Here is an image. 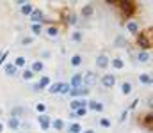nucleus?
<instances>
[{"label": "nucleus", "instance_id": "1", "mask_svg": "<svg viewBox=\"0 0 153 133\" xmlns=\"http://www.w3.org/2000/svg\"><path fill=\"white\" fill-rule=\"evenodd\" d=\"M70 89H71V87H70V84H53L48 91H50V92H53V94H55V92L68 94V92H70Z\"/></svg>", "mask_w": 153, "mask_h": 133}, {"label": "nucleus", "instance_id": "2", "mask_svg": "<svg viewBox=\"0 0 153 133\" xmlns=\"http://www.w3.org/2000/svg\"><path fill=\"white\" fill-rule=\"evenodd\" d=\"M137 43H139L141 48H150L152 46V32H148V37H146V34H141Z\"/></svg>", "mask_w": 153, "mask_h": 133}, {"label": "nucleus", "instance_id": "3", "mask_svg": "<svg viewBox=\"0 0 153 133\" xmlns=\"http://www.w3.org/2000/svg\"><path fill=\"white\" fill-rule=\"evenodd\" d=\"M118 5H119V9L123 11L125 16H132V12H134V4L132 2H119Z\"/></svg>", "mask_w": 153, "mask_h": 133}, {"label": "nucleus", "instance_id": "4", "mask_svg": "<svg viewBox=\"0 0 153 133\" xmlns=\"http://www.w3.org/2000/svg\"><path fill=\"white\" fill-rule=\"evenodd\" d=\"M94 82H96V75L94 73H91V71H87L86 73V76H84V87H93L94 85Z\"/></svg>", "mask_w": 153, "mask_h": 133}, {"label": "nucleus", "instance_id": "5", "mask_svg": "<svg viewBox=\"0 0 153 133\" xmlns=\"http://www.w3.org/2000/svg\"><path fill=\"white\" fill-rule=\"evenodd\" d=\"M30 20H32L34 23H39V21H43L45 18H43V12H41L39 9H32V12H30Z\"/></svg>", "mask_w": 153, "mask_h": 133}, {"label": "nucleus", "instance_id": "6", "mask_svg": "<svg viewBox=\"0 0 153 133\" xmlns=\"http://www.w3.org/2000/svg\"><path fill=\"white\" fill-rule=\"evenodd\" d=\"M80 82H82V75H80V73H75V75L71 76V82H70V87H73V89H77V87H80Z\"/></svg>", "mask_w": 153, "mask_h": 133}, {"label": "nucleus", "instance_id": "7", "mask_svg": "<svg viewBox=\"0 0 153 133\" xmlns=\"http://www.w3.org/2000/svg\"><path fill=\"white\" fill-rule=\"evenodd\" d=\"M48 85H50V78H48V76H43V78L34 85V89H36V91H41V89H45V87H48Z\"/></svg>", "mask_w": 153, "mask_h": 133}, {"label": "nucleus", "instance_id": "8", "mask_svg": "<svg viewBox=\"0 0 153 133\" xmlns=\"http://www.w3.org/2000/svg\"><path fill=\"white\" fill-rule=\"evenodd\" d=\"M96 66L105 69V68L109 66V59H107V55H98V57H96Z\"/></svg>", "mask_w": 153, "mask_h": 133}, {"label": "nucleus", "instance_id": "9", "mask_svg": "<svg viewBox=\"0 0 153 133\" xmlns=\"http://www.w3.org/2000/svg\"><path fill=\"white\" fill-rule=\"evenodd\" d=\"M89 92V89L87 87H77V89H70V94L71 96H84V94H87Z\"/></svg>", "mask_w": 153, "mask_h": 133}, {"label": "nucleus", "instance_id": "10", "mask_svg": "<svg viewBox=\"0 0 153 133\" xmlns=\"http://www.w3.org/2000/svg\"><path fill=\"white\" fill-rule=\"evenodd\" d=\"M37 119H39V124H41L43 130H48V128H50L52 123H50V117H48V116H39Z\"/></svg>", "mask_w": 153, "mask_h": 133}, {"label": "nucleus", "instance_id": "11", "mask_svg": "<svg viewBox=\"0 0 153 133\" xmlns=\"http://www.w3.org/2000/svg\"><path fill=\"white\" fill-rule=\"evenodd\" d=\"M114 82H116V78H114L112 75H105V76H103V80H102L103 87H112V85H114Z\"/></svg>", "mask_w": 153, "mask_h": 133}, {"label": "nucleus", "instance_id": "12", "mask_svg": "<svg viewBox=\"0 0 153 133\" xmlns=\"http://www.w3.org/2000/svg\"><path fill=\"white\" fill-rule=\"evenodd\" d=\"M70 105H71V108H73V110H78V108H86V101H78V100H73V101H71Z\"/></svg>", "mask_w": 153, "mask_h": 133}, {"label": "nucleus", "instance_id": "13", "mask_svg": "<svg viewBox=\"0 0 153 133\" xmlns=\"http://www.w3.org/2000/svg\"><path fill=\"white\" fill-rule=\"evenodd\" d=\"M89 108L91 110H96V112H102L103 110V105L98 103V101H89Z\"/></svg>", "mask_w": 153, "mask_h": 133}, {"label": "nucleus", "instance_id": "14", "mask_svg": "<svg viewBox=\"0 0 153 133\" xmlns=\"http://www.w3.org/2000/svg\"><path fill=\"white\" fill-rule=\"evenodd\" d=\"M5 73H7L9 76H14V75L18 73V69L14 68V64H7V66H5Z\"/></svg>", "mask_w": 153, "mask_h": 133}, {"label": "nucleus", "instance_id": "15", "mask_svg": "<svg viewBox=\"0 0 153 133\" xmlns=\"http://www.w3.org/2000/svg\"><path fill=\"white\" fill-rule=\"evenodd\" d=\"M18 126H20V121H18L16 117H11V119H9V128H11V130H18Z\"/></svg>", "mask_w": 153, "mask_h": 133}, {"label": "nucleus", "instance_id": "16", "mask_svg": "<svg viewBox=\"0 0 153 133\" xmlns=\"http://www.w3.org/2000/svg\"><path fill=\"white\" fill-rule=\"evenodd\" d=\"M30 71H32V73L43 71V62H39V60H37V62H34V64H32V69H30Z\"/></svg>", "mask_w": 153, "mask_h": 133}, {"label": "nucleus", "instance_id": "17", "mask_svg": "<svg viewBox=\"0 0 153 133\" xmlns=\"http://www.w3.org/2000/svg\"><path fill=\"white\" fill-rule=\"evenodd\" d=\"M52 126H53V130H62L64 128V123H62V119H55L52 123Z\"/></svg>", "mask_w": 153, "mask_h": 133}, {"label": "nucleus", "instance_id": "18", "mask_svg": "<svg viewBox=\"0 0 153 133\" xmlns=\"http://www.w3.org/2000/svg\"><path fill=\"white\" fill-rule=\"evenodd\" d=\"M11 114H12V117H16V119H18V117H20V116L23 114V108H21V107H14Z\"/></svg>", "mask_w": 153, "mask_h": 133}, {"label": "nucleus", "instance_id": "19", "mask_svg": "<svg viewBox=\"0 0 153 133\" xmlns=\"http://www.w3.org/2000/svg\"><path fill=\"white\" fill-rule=\"evenodd\" d=\"M21 12H23V14H30V12H32V5H30V4H23V5H21Z\"/></svg>", "mask_w": 153, "mask_h": 133}, {"label": "nucleus", "instance_id": "20", "mask_svg": "<svg viewBox=\"0 0 153 133\" xmlns=\"http://www.w3.org/2000/svg\"><path fill=\"white\" fill-rule=\"evenodd\" d=\"M82 14H84V16H91V14H93V7H91V5H84V7H82Z\"/></svg>", "mask_w": 153, "mask_h": 133}, {"label": "nucleus", "instance_id": "21", "mask_svg": "<svg viewBox=\"0 0 153 133\" xmlns=\"http://www.w3.org/2000/svg\"><path fill=\"white\" fill-rule=\"evenodd\" d=\"M139 60H141V62H148V60H150V53H148V52H141V53H139Z\"/></svg>", "mask_w": 153, "mask_h": 133}, {"label": "nucleus", "instance_id": "22", "mask_svg": "<svg viewBox=\"0 0 153 133\" xmlns=\"http://www.w3.org/2000/svg\"><path fill=\"white\" fill-rule=\"evenodd\" d=\"M139 80H141L143 84H146V85H150V84H152V76H150V75H141V76H139Z\"/></svg>", "mask_w": 153, "mask_h": 133}, {"label": "nucleus", "instance_id": "23", "mask_svg": "<svg viewBox=\"0 0 153 133\" xmlns=\"http://www.w3.org/2000/svg\"><path fill=\"white\" fill-rule=\"evenodd\" d=\"M121 91H123V94H130V91H132V85H130L128 82H125V84L121 85Z\"/></svg>", "mask_w": 153, "mask_h": 133}, {"label": "nucleus", "instance_id": "24", "mask_svg": "<svg viewBox=\"0 0 153 133\" xmlns=\"http://www.w3.org/2000/svg\"><path fill=\"white\" fill-rule=\"evenodd\" d=\"M80 62H82V57H80V55L71 57V66H80Z\"/></svg>", "mask_w": 153, "mask_h": 133}, {"label": "nucleus", "instance_id": "25", "mask_svg": "<svg viewBox=\"0 0 153 133\" xmlns=\"http://www.w3.org/2000/svg\"><path fill=\"white\" fill-rule=\"evenodd\" d=\"M23 66H25V59L23 57H18L16 62H14V68H23Z\"/></svg>", "mask_w": 153, "mask_h": 133}, {"label": "nucleus", "instance_id": "26", "mask_svg": "<svg viewBox=\"0 0 153 133\" xmlns=\"http://www.w3.org/2000/svg\"><path fill=\"white\" fill-rule=\"evenodd\" d=\"M112 66H114L116 69H121V68H123V60H121V59H114V60H112Z\"/></svg>", "mask_w": 153, "mask_h": 133}, {"label": "nucleus", "instance_id": "27", "mask_svg": "<svg viewBox=\"0 0 153 133\" xmlns=\"http://www.w3.org/2000/svg\"><path fill=\"white\" fill-rule=\"evenodd\" d=\"M127 28H128L130 32H137V23H135V21H130V23L127 25Z\"/></svg>", "mask_w": 153, "mask_h": 133}, {"label": "nucleus", "instance_id": "28", "mask_svg": "<svg viewBox=\"0 0 153 133\" xmlns=\"http://www.w3.org/2000/svg\"><path fill=\"white\" fill-rule=\"evenodd\" d=\"M32 32L37 36V34H41V25L39 23H32Z\"/></svg>", "mask_w": 153, "mask_h": 133}, {"label": "nucleus", "instance_id": "29", "mask_svg": "<svg viewBox=\"0 0 153 133\" xmlns=\"http://www.w3.org/2000/svg\"><path fill=\"white\" fill-rule=\"evenodd\" d=\"M80 130H82L80 124H71L70 126V133H80Z\"/></svg>", "mask_w": 153, "mask_h": 133}, {"label": "nucleus", "instance_id": "30", "mask_svg": "<svg viewBox=\"0 0 153 133\" xmlns=\"http://www.w3.org/2000/svg\"><path fill=\"white\" fill-rule=\"evenodd\" d=\"M84 117L86 116V108H78V110H75V114H73V117Z\"/></svg>", "mask_w": 153, "mask_h": 133}, {"label": "nucleus", "instance_id": "31", "mask_svg": "<svg viewBox=\"0 0 153 133\" xmlns=\"http://www.w3.org/2000/svg\"><path fill=\"white\" fill-rule=\"evenodd\" d=\"M32 76H34V73H32L30 69H27V71H23V78H25V80H30Z\"/></svg>", "mask_w": 153, "mask_h": 133}, {"label": "nucleus", "instance_id": "32", "mask_svg": "<svg viewBox=\"0 0 153 133\" xmlns=\"http://www.w3.org/2000/svg\"><path fill=\"white\" fill-rule=\"evenodd\" d=\"M46 32H48L50 36H57V32H59V30H57L55 27H48V28H46Z\"/></svg>", "mask_w": 153, "mask_h": 133}, {"label": "nucleus", "instance_id": "33", "mask_svg": "<svg viewBox=\"0 0 153 133\" xmlns=\"http://www.w3.org/2000/svg\"><path fill=\"white\" fill-rule=\"evenodd\" d=\"M100 124H102V126H105V128H109V126H111V121L102 117V119H100Z\"/></svg>", "mask_w": 153, "mask_h": 133}, {"label": "nucleus", "instance_id": "34", "mask_svg": "<svg viewBox=\"0 0 153 133\" xmlns=\"http://www.w3.org/2000/svg\"><path fill=\"white\" fill-rule=\"evenodd\" d=\"M123 43H125V39H123V37H121V36H119V37H118V39H116V46H125V44H123Z\"/></svg>", "mask_w": 153, "mask_h": 133}, {"label": "nucleus", "instance_id": "35", "mask_svg": "<svg viewBox=\"0 0 153 133\" xmlns=\"http://www.w3.org/2000/svg\"><path fill=\"white\" fill-rule=\"evenodd\" d=\"M36 110H37V112H45V105H43V103H39V105L36 107Z\"/></svg>", "mask_w": 153, "mask_h": 133}, {"label": "nucleus", "instance_id": "36", "mask_svg": "<svg viewBox=\"0 0 153 133\" xmlns=\"http://www.w3.org/2000/svg\"><path fill=\"white\" fill-rule=\"evenodd\" d=\"M146 123H148V128L152 130V116H148V117H146Z\"/></svg>", "mask_w": 153, "mask_h": 133}, {"label": "nucleus", "instance_id": "37", "mask_svg": "<svg viewBox=\"0 0 153 133\" xmlns=\"http://www.w3.org/2000/svg\"><path fill=\"white\" fill-rule=\"evenodd\" d=\"M30 41H32V39H30V37H25V39H23V41H21V43H23V44H30Z\"/></svg>", "mask_w": 153, "mask_h": 133}, {"label": "nucleus", "instance_id": "38", "mask_svg": "<svg viewBox=\"0 0 153 133\" xmlns=\"http://www.w3.org/2000/svg\"><path fill=\"white\" fill-rule=\"evenodd\" d=\"M5 55H7V52H0V62H2V59H5Z\"/></svg>", "mask_w": 153, "mask_h": 133}, {"label": "nucleus", "instance_id": "39", "mask_svg": "<svg viewBox=\"0 0 153 133\" xmlns=\"http://www.w3.org/2000/svg\"><path fill=\"white\" fill-rule=\"evenodd\" d=\"M73 39H77V41H78V39H80V34H78V32H75V34H73Z\"/></svg>", "mask_w": 153, "mask_h": 133}, {"label": "nucleus", "instance_id": "40", "mask_svg": "<svg viewBox=\"0 0 153 133\" xmlns=\"http://www.w3.org/2000/svg\"><path fill=\"white\" fill-rule=\"evenodd\" d=\"M2 130H4V124H2V123H0V133H2Z\"/></svg>", "mask_w": 153, "mask_h": 133}, {"label": "nucleus", "instance_id": "41", "mask_svg": "<svg viewBox=\"0 0 153 133\" xmlns=\"http://www.w3.org/2000/svg\"><path fill=\"white\" fill-rule=\"evenodd\" d=\"M84 133H93V132H91V130H89V132H84Z\"/></svg>", "mask_w": 153, "mask_h": 133}]
</instances>
